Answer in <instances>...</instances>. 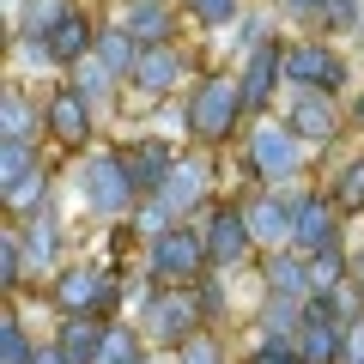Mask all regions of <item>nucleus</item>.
I'll return each instance as SVG.
<instances>
[{"label": "nucleus", "mask_w": 364, "mask_h": 364, "mask_svg": "<svg viewBox=\"0 0 364 364\" xmlns=\"http://www.w3.org/2000/svg\"><path fill=\"white\" fill-rule=\"evenodd\" d=\"M182 128L200 152H219V146L243 140L249 128V97H243V79L231 73H200L195 85L182 91Z\"/></svg>", "instance_id": "f257e3e1"}, {"label": "nucleus", "mask_w": 364, "mask_h": 364, "mask_svg": "<svg viewBox=\"0 0 364 364\" xmlns=\"http://www.w3.org/2000/svg\"><path fill=\"white\" fill-rule=\"evenodd\" d=\"M134 328H140L146 352H182L195 334L213 328V304H207V286H146L140 310H134Z\"/></svg>", "instance_id": "f03ea898"}, {"label": "nucleus", "mask_w": 364, "mask_h": 364, "mask_svg": "<svg viewBox=\"0 0 364 364\" xmlns=\"http://www.w3.org/2000/svg\"><path fill=\"white\" fill-rule=\"evenodd\" d=\"M73 200H79L85 219H104V225L134 219L140 188H134V176H128L122 146H91V152L73 158Z\"/></svg>", "instance_id": "7ed1b4c3"}, {"label": "nucleus", "mask_w": 364, "mask_h": 364, "mask_svg": "<svg viewBox=\"0 0 364 364\" xmlns=\"http://www.w3.org/2000/svg\"><path fill=\"white\" fill-rule=\"evenodd\" d=\"M207 207H213V164L200 152H182L176 170L164 176V188L134 207V231L158 237V231H170V225H182V219H200Z\"/></svg>", "instance_id": "20e7f679"}, {"label": "nucleus", "mask_w": 364, "mask_h": 364, "mask_svg": "<svg viewBox=\"0 0 364 364\" xmlns=\"http://www.w3.org/2000/svg\"><path fill=\"white\" fill-rule=\"evenodd\" d=\"M243 164H249V176H255L261 188H286V182H298L304 170L316 164V152L298 140V128L273 109V116H255L243 128Z\"/></svg>", "instance_id": "39448f33"}, {"label": "nucleus", "mask_w": 364, "mask_h": 364, "mask_svg": "<svg viewBox=\"0 0 364 364\" xmlns=\"http://www.w3.org/2000/svg\"><path fill=\"white\" fill-rule=\"evenodd\" d=\"M146 286H207V243H200V219H182L170 231L146 237Z\"/></svg>", "instance_id": "423d86ee"}, {"label": "nucleus", "mask_w": 364, "mask_h": 364, "mask_svg": "<svg viewBox=\"0 0 364 364\" xmlns=\"http://www.w3.org/2000/svg\"><path fill=\"white\" fill-rule=\"evenodd\" d=\"M286 91H322L346 97L352 91V61L334 37H286Z\"/></svg>", "instance_id": "0eeeda50"}, {"label": "nucleus", "mask_w": 364, "mask_h": 364, "mask_svg": "<svg viewBox=\"0 0 364 364\" xmlns=\"http://www.w3.org/2000/svg\"><path fill=\"white\" fill-rule=\"evenodd\" d=\"M49 188H55V170H49V158H43V146L0 140V195H6V213H13V219L43 213L49 207Z\"/></svg>", "instance_id": "6e6552de"}, {"label": "nucleus", "mask_w": 364, "mask_h": 364, "mask_svg": "<svg viewBox=\"0 0 364 364\" xmlns=\"http://www.w3.org/2000/svg\"><path fill=\"white\" fill-rule=\"evenodd\" d=\"M200 243H207L213 273H243V267L261 261V243H255V231H249L243 200H213V207L200 213Z\"/></svg>", "instance_id": "1a4fd4ad"}, {"label": "nucleus", "mask_w": 364, "mask_h": 364, "mask_svg": "<svg viewBox=\"0 0 364 364\" xmlns=\"http://www.w3.org/2000/svg\"><path fill=\"white\" fill-rule=\"evenodd\" d=\"M49 304L55 316H109L122 304V286L104 261H67L49 279Z\"/></svg>", "instance_id": "9d476101"}, {"label": "nucleus", "mask_w": 364, "mask_h": 364, "mask_svg": "<svg viewBox=\"0 0 364 364\" xmlns=\"http://www.w3.org/2000/svg\"><path fill=\"white\" fill-rule=\"evenodd\" d=\"M43 128H49V146H61V152L79 158V152L97 146V104L61 73L49 91H43Z\"/></svg>", "instance_id": "9b49d317"}, {"label": "nucleus", "mask_w": 364, "mask_h": 364, "mask_svg": "<svg viewBox=\"0 0 364 364\" xmlns=\"http://www.w3.org/2000/svg\"><path fill=\"white\" fill-rule=\"evenodd\" d=\"M195 55L182 49V43H146L140 61H134L128 73V91L140 97V104H164V97H176L182 85H195Z\"/></svg>", "instance_id": "f8f14e48"}, {"label": "nucleus", "mask_w": 364, "mask_h": 364, "mask_svg": "<svg viewBox=\"0 0 364 364\" xmlns=\"http://www.w3.org/2000/svg\"><path fill=\"white\" fill-rule=\"evenodd\" d=\"M291 249H298V255L346 249V213L334 207L328 188H304V195H291Z\"/></svg>", "instance_id": "ddd939ff"}, {"label": "nucleus", "mask_w": 364, "mask_h": 364, "mask_svg": "<svg viewBox=\"0 0 364 364\" xmlns=\"http://www.w3.org/2000/svg\"><path fill=\"white\" fill-rule=\"evenodd\" d=\"M267 13L298 25V37H352V31H364V0H267Z\"/></svg>", "instance_id": "4468645a"}, {"label": "nucleus", "mask_w": 364, "mask_h": 364, "mask_svg": "<svg viewBox=\"0 0 364 364\" xmlns=\"http://www.w3.org/2000/svg\"><path fill=\"white\" fill-rule=\"evenodd\" d=\"M237 79H243V97H249V122L273 116V109H279V91H286V43L279 37L255 43V49L243 55V67H237Z\"/></svg>", "instance_id": "2eb2a0df"}, {"label": "nucleus", "mask_w": 364, "mask_h": 364, "mask_svg": "<svg viewBox=\"0 0 364 364\" xmlns=\"http://www.w3.org/2000/svg\"><path fill=\"white\" fill-rule=\"evenodd\" d=\"M279 116L298 128V140L310 146V152H328V146L340 140V97H322V91H286Z\"/></svg>", "instance_id": "dca6fc26"}, {"label": "nucleus", "mask_w": 364, "mask_h": 364, "mask_svg": "<svg viewBox=\"0 0 364 364\" xmlns=\"http://www.w3.org/2000/svg\"><path fill=\"white\" fill-rule=\"evenodd\" d=\"M0 140L49 146V128H43V97L25 85V79H6V91H0Z\"/></svg>", "instance_id": "f3484780"}, {"label": "nucleus", "mask_w": 364, "mask_h": 364, "mask_svg": "<svg viewBox=\"0 0 364 364\" xmlns=\"http://www.w3.org/2000/svg\"><path fill=\"white\" fill-rule=\"evenodd\" d=\"M116 25L140 43H176L182 37V0H116Z\"/></svg>", "instance_id": "a211bd4d"}, {"label": "nucleus", "mask_w": 364, "mask_h": 364, "mask_svg": "<svg viewBox=\"0 0 364 364\" xmlns=\"http://www.w3.org/2000/svg\"><path fill=\"white\" fill-rule=\"evenodd\" d=\"M243 213H249V231H255L261 255L291 249V195L286 188H255V195L243 200Z\"/></svg>", "instance_id": "6ab92c4d"}, {"label": "nucleus", "mask_w": 364, "mask_h": 364, "mask_svg": "<svg viewBox=\"0 0 364 364\" xmlns=\"http://www.w3.org/2000/svg\"><path fill=\"white\" fill-rule=\"evenodd\" d=\"M122 158H128V176H134V188H140V200H146V195L164 188V176L176 170L182 152L170 140H158V134H134V140L122 146Z\"/></svg>", "instance_id": "aec40b11"}, {"label": "nucleus", "mask_w": 364, "mask_h": 364, "mask_svg": "<svg viewBox=\"0 0 364 364\" xmlns=\"http://www.w3.org/2000/svg\"><path fill=\"white\" fill-rule=\"evenodd\" d=\"M18 237H25L31 279H55V273L67 267V261H61V219H55L49 207H43V213H31V219H18Z\"/></svg>", "instance_id": "412c9836"}, {"label": "nucleus", "mask_w": 364, "mask_h": 364, "mask_svg": "<svg viewBox=\"0 0 364 364\" xmlns=\"http://www.w3.org/2000/svg\"><path fill=\"white\" fill-rule=\"evenodd\" d=\"M109 322H116V316H55L49 340L61 346L67 364H97V346H104Z\"/></svg>", "instance_id": "4be33fe9"}, {"label": "nucleus", "mask_w": 364, "mask_h": 364, "mask_svg": "<svg viewBox=\"0 0 364 364\" xmlns=\"http://www.w3.org/2000/svg\"><path fill=\"white\" fill-rule=\"evenodd\" d=\"M352 322H358V316H304V334H298L304 364H346Z\"/></svg>", "instance_id": "5701e85b"}, {"label": "nucleus", "mask_w": 364, "mask_h": 364, "mask_svg": "<svg viewBox=\"0 0 364 364\" xmlns=\"http://www.w3.org/2000/svg\"><path fill=\"white\" fill-rule=\"evenodd\" d=\"M97 31H104V25H97V18H91L85 6H73V13H67V18H61V25H55L43 43H49L55 67H61V73H73V67L85 61L91 49H97Z\"/></svg>", "instance_id": "b1692460"}, {"label": "nucleus", "mask_w": 364, "mask_h": 364, "mask_svg": "<svg viewBox=\"0 0 364 364\" xmlns=\"http://www.w3.org/2000/svg\"><path fill=\"white\" fill-rule=\"evenodd\" d=\"M261 291H267V298L304 304V298H310V255H298V249H273V255H261Z\"/></svg>", "instance_id": "393cba45"}, {"label": "nucleus", "mask_w": 364, "mask_h": 364, "mask_svg": "<svg viewBox=\"0 0 364 364\" xmlns=\"http://www.w3.org/2000/svg\"><path fill=\"white\" fill-rule=\"evenodd\" d=\"M255 328H261V346H298V334H304V304H291V298H261Z\"/></svg>", "instance_id": "a878e982"}, {"label": "nucleus", "mask_w": 364, "mask_h": 364, "mask_svg": "<svg viewBox=\"0 0 364 364\" xmlns=\"http://www.w3.org/2000/svg\"><path fill=\"white\" fill-rule=\"evenodd\" d=\"M140 49H146V43L134 37V31H122L116 18H109V25L97 31V49H91V55H97V61H104L109 73L122 79V85H128V73H134V61H140Z\"/></svg>", "instance_id": "bb28decb"}, {"label": "nucleus", "mask_w": 364, "mask_h": 364, "mask_svg": "<svg viewBox=\"0 0 364 364\" xmlns=\"http://www.w3.org/2000/svg\"><path fill=\"white\" fill-rule=\"evenodd\" d=\"M31 279V261H25V237H18V219H6V231H0V286H6V298H18Z\"/></svg>", "instance_id": "cd10ccee"}, {"label": "nucleus", "mask_w": 364, "mask_h": 364, "mask_svg": "<svg viewBox=\"0 0 364 364\" xmlns=\"http://www.w3.org/2000/svg\"><path fill=\"white\" fill-rule=\"evenodd\" d=\"M328 195H334V207L346 213V219H352V213H364V152L346 158V164L328 176Z\"/></svg>", "instance_id": "c85d7f7f"}, {"label": "nucleus", "mask_w": 364, "mask_h": 364, "mask_svg": "<svg viewBox=\"0 0 364 364\" xmlns=\"http://www.w3.org/2000/svg\"><path fill=\"white\" fill-rule=\"evenodd\" d=\"M73 6H79V0H25V13H18L13 37H49V31L61 25Z\"/></svg>", "instance_id": "c756f323"}, {"label": "nucleus", "mask_w": 364, "mask_h": 364, "mask_svg": "<svg viewBox=\"0 0 364 364\" xmlns=\"http://www.w3.org/2000/svg\"><path fill=\"white\" fill-rule=\"evenodd\" d=\"M243 6L249 0H182V18H188L195 31H225V25L243 18Z\"/></svg>", "instance_id": "7c9ffc66"}, {"label": "nucleus", "mask_w": 364, "mask_h": 364, "mask_svg": "<svg viewBox=\"0 0 364 364\" xmlns=\"http://www.w3.org/2000/svg\"><path fill=\"white\" fill-rule=\"evenodd\" d=\"M140 358H146L140 328H134V322H109L104 346H97V364H140Z\"/></svg>", "instance_id": "2f4dec72"}, {"label": "nucleus", "mask_w": 364, "mask_h": 364, "mask_svg": "<svg viewBox=\"0 0 364 364\" xmlns=\"http://www.w3.org/2000/svg\"><path fill=\"white\" fill-rule=\"evenodd\" d=\"M67 79H73V85L85 91V97H91V104H97V109H104L109 97H116V91H122V79L109 73V67L97 61V55H85V61H79V67H73V73H67Z\"/></svg>", "instance_id": "473e14b6"}, {"label": "nucleus", "mask_w": 364, "mask_h": 364, "mask_svg": "<svg viewBox=\"0 0 364 364\" xmlns=\"http://www.w3.org/2000/svg\"><path fill=\"white\" fill-rule=\"evenodd\" d=\"M37 346H43V340L25 328V316L6 310V322H0V364H31V358H37Z\"/></svg>", "instance_id": "72a5a7b5"}, {"label": "nucleus", "mask_w": 364, "mask_h": 364, "mask_svg": "<svg viewBox=\"0 0 364 364\" xmlns=\"http://www.w3.org/2000/svg\"><path fill=\"white\" fill-rule=\"evenodd\" d=\"M346 286H352V255L346 249L310 255V291H346Z\"/></svg>", "instance_id": "f704fd0d"}, {"label": "nucleus", "mask_w": 364, "mask_h": 364, "mask_svg": "<svg viewBox=\"0 0 364 364\" xmlns=\"http://www.w3.org/2000/svg\"><path fill=\"white\" fill-rule=\"evenodd\" d=\"M170 364H231V346L207 328V334H195L182 352H170Z\"/></svg>", "instance_id": "c9c22d12"}, {"label": "nucleus", "mask_w": 364, "mask_h": 364, "mask_svg": "<svg viewBox=\"0 0 364 364\" xmlns=\"http://www.w3.org/2000/svg\"><path fill=\"white\" fill-rule=\"evenodd\" d=\"M243 364H304V352L298 346H255V352H243Z\"/></svg>", "instance_id": "e433bc0d"}, {"label": "nucleus", "mask_w": 364, "mask_h": 364, "mask_svg": "<svg viewBox=\"0 0 364 364\" xmlns=\"http://www.w3.org/2000/svg\"><path fill=\"white\" fill-rule=\"evenodd\" d=\"M31 364H67V358H61V346H55V340H43V346H37V358H31Z\"/></svg>", "instance_id": "4c0bfd02"}, {"label": "nucleus", "mask_w": 364, "mask_h": 364, "mask_svg": "<svg viewBox=\"0 0 364 364\" xmlns=\"http://www.w3.org/2000/svg\"><path fill=\"white\" fill-rule=\"evenodd\" d=\"M352 122L364 128V85H358V97H352Z\"/></svg>", "instance_id": "58836bf2"}, {"label": "nucleus", "mask_w": 364, "mask_h": 364, "mask_svg": "<svg viewBox=\"0 0 364 364\" xmlns=\"http://www.w3.org/2000/svg\"><path fill=\"white\" fill-rule=\"evenodd\" d=\"M352 279H358V286H364V261H358V267H352Z\"/></svg>", "instance_id": "ea45409f"}, {"label": "nucleus", "mask_w": 364, "mask_h": 364, "mask_svg": "<svg viewBox=\"0 0 364 364\" xmlns=\"http://www.w3.org/2000/svg\"><path fill=\"white\" fill-rule=\"evenodd\" d=\"M140 364H158V352H146V358H140Z\"/></svg>", "instance_id": "a19ab883"}]
</instances>
